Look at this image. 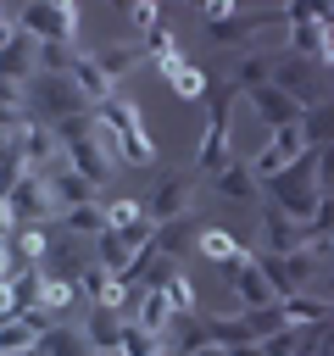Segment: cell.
I'll use <instances>...</instances> for the list:
<instances>
[{
  "mask_svg": "<svg viewBox=\"0 0 334 356\" xmlns=\"http://www.w3.org/2000/svg\"><path fill=\"white\" fill-rule=\"evenodd\" d=\"M234 95L239 89H212V100H206V134H200V145H195V172L200 178H217L223 167H234Z\"/></svg>",
  "mask_w": 334,
  "mask_h": 356,
  "instance_id": "6da1fadb",
  "label": "cell"
},
{
  "mask_svg": "<svg viewBox=\"0 0 334 356\" xmlns=\"http://www.w3.org/2000/svg\"><path fill=\"white\" fill-rule=\"evenodd\" d=\"M317 200H323V189H317V150H312V156H301L295 167H284L278 178H267V206L289 211L295 222H312Z\"/></svg>",
  "mask_w": 334,
  "mask_h": 356,
  "instance_id": "7a4b0ae2",
  "label": "cell"
},
{
  "mask_svg": "<svg viewBox=\"0 0 334 356\" xmlns=\"http://www.w3.org/2000/svg\"><path fill=\"white\" fill-rule=\"evenodd\" d=\"M84 111H95V106H89V95H84L72 78H50V72H39V78L28 83V117H33V122L61 128L67 117H84Z\"/></svg>",
  "mask_w": 334,
  "mask_h": 356,
  "instance_id": "3957f363",
  "label": "cell"
},
{
  "mask_svg": "<svg viewBox=\"0 0 334 356\" xmlns=\"http://www.w3.org/2000/svg\"><path fill=\"white\" fill-rule=\"evenodd\" d=\"M17 28L39 44H78V6L72 0H39L17 11Z\"/></svg>",
  "mask_w": 334,
  "mask_h": 356,
  "instance_id": "277c9868",
  "label": "cell"
},
{
  "mask_svg": "<svg viewBox=\"0 0 334 356\" xmlns=\"http://www.w3.org/2000/svg\"><path fill=\"white\" fill-rule=\"evenodd\" d=\"M273 89L289 95L301 111L323 106V67L306 61V56H289V50H273Z\"/></svg>",
  "mask_w": 334,
  "mask_h": 356,
  "instance_id": "5b68a950",
  "label": "cell"
},
{
  "mask_svg": "<svg viewBox=\"0 0 334 356\" xmlns=\"http://www.w3.org/2000/svg\"><path fill=\"white\" fill-rule=\"evenodd\" d=\"M11 211H17V228H45V222H61V195L45 172H28L11 195Z\"/></svg>",
  "mask_w": 334,
  "mask_h": 356,
  "instance_id": "8992f818",
  "label": "cell"
},
{
  "mask_svg": "<svg viewBox=\"0 0 334 356\" xmlns=\"http://www.w3.org/2000/svg\"><path fill=\"white\" fill-rule=\"evenodd\" d=\"M217 278H223V284L234 289L239 312H262V306H278L273 284L262 278V261H256V250H239L234 261H223V267H217Z\"/></svg>",
  "mask_w": 334,
  "mask_h": 356,
  "instance_id": "52a82bcc",
  "label": "cell"
},
{
  "mask_svg": "<svg viewBox=\"0 0 334 356\" xmlns=\"http://www.w3.org/2000/svg\"><path fill=\"white\" fill-rule=\"evenodd\" d=\"M195 206H200V172L184 167V172H167V178L156 184L145 217H150V222H173V217H195Z\"/></svg>",
  "mask_w": 334,
  "mask_h": 356,
  "instance_id": "ba28073f",
  "label": "cell"
},
{
  "mask_svg": "<svg viewBox=\"0 0 334 356\" xmlns=\"http://www.w3.org/2000/svg\"><path fill=\"white\" fill-rule=\"evenodd\" d=\"M262 261V278L273 284V295L278 300H289V295H312V278H317V256L312 250H295V256H256Z\"/></svg>",
  "mask_w": 334,
  "mask_h": 356,
  "instance_id": "9c48e42d",
  "label": "cell"
},
{
  "mask_svg": "<svg viewBox=\"0 0 334 356\" xmlns=\"http://www.w3.org/2000/svg\"><path fill=\"white\" fill-rule=\"evenodd\" d=\"M301 156H312L306 134H301V128H278V134H267V145H262V150H256V156H250L245 167H250V172H256V178L267 184V178H278L284 167H295Z\"/></svg>",
  "mask_w": 334,
  "mask_h": 356,
  "instance_id": "30bf717a",
  "label": "cell"
},
{
  "mask_svg": "<svg viewBox=\"0 0 334 356\" xmlns=\"http://www.w3.org/2000/svg\"><path fill=\"white\" fill-rule=\"evenodd\" d=\"M17 156H22L28 172H45V178H56V172L67 167V150H61L56 128H45V122H28V128L17 134Z\"/></svg>",
  "mask_w": 334,
  "mask_h": 356,
  "instance_id": "8fae6325",
  "label": "cell"
},
{
  "mask_svg": "<svg viewBox=\"0 0 334 356\" xmlns=\"http://www.w3.org/2000/svg\"><path fill=\"white\" fill-rule=\"evenodd\" d=\"M312 245V222H295L289 211L267 206L262 211V256H295Z\"/></svg>",
  "mask_w": 334,
  "mask_h": 356,
  "instance_id": "7c38bea8",
  "label": "cell"
},
{
  "mask_svg": "<svg viewBox=\"0 0 334 356\" xmlns=\"http://www.w3.org/2000/svg\"><path fill=\"white\" fill-rule=\"evenodd\" d=\"M78 289H84V300L100 306V312H122V317H128V306H134L128 278H117V273H106V267H89V273L78 278Z\"/></svg>",
  "mask_w": 334,
  "mask_h": 356,
  "instance_id": "4fadbf2b",
  "label": "cell"
},
{
  "mask_svg": "<svg viewBox=\"0 0 334 356\" xmlns=\"http://www.w3.org/2000/svg\"><path fill=\"white\" fill-rule=\"evenodd\" d=\"M200 228H206L200 211H195V217H173V222H156V239H150V245H156L161 256H173V261H189V256L200 250Z\"/></svg>",
  "mask_w": 334,
  "mask_h": 356,
  "instance_id": "5bb4252c",
  "label": "cell"
},
{
  "mask_svg": "<svg viewBox=\"0 0 334 356\" xmlns=\"http://www.w3.org/2000/svg\"><path fill=\"white\" fill-rule=\"evenodd\" d=\"M78 328H84V339H89L95 356H122V328H128L122 312H100V306H89Z\"/></svg>",
  "mask_w": 334,
  "mask_h": 356,
  "instance_id": "9a60e30c",
  "label": "cell"
},
{
  "mask_svg": "<svg viewBox=\"0 0 334 356\" xmlns=\"http://www.w3.org/2000/svg\"><path fill=\"white\" fill-rule=\"evenodd\" d=\"M128 323H134V328H145V334H167V328L178 323V312H173V300H167V289H134V306H128Z\"/></svg>",
  "mask_w": 334,
  "mask_h": 356,
  "instance_id": "2e32d148",
  "label": "cell"
},
{
  "mask_svg": "<svg viewBox=\"0 0 334 356\" xmlns=\"http://www.w3.org/2000/svg\"><path fill=\"white\" fill-rule=\"evenodd\" d=\"M273 83V50H239L228 56V89L250 95V89H267Z\"/></svg>",
  "mask_w": 334,
  "mask_h": 356,
  "instance_id": "e0dca14e",
  "label": "cell"
},
{
  "mask_svg": "<svg viewBox=\"0 0 334 356\" xmlns=\"http://www.w3.org/2000/svg\"><path fill=\"white\" fill-rule=\"evenodd\" d=\"M50 317L45 312H22V317H6L0 323V356H28L39 339H45Z\"/></svg>",
  "mask_w": 334,
  "mask_h": 356,
  "instance_id": "ac0fdd59",
  "label": "cell"
},
{
  "mask_svg": "<svg viewBox=\"0 0 334 356\" xmlns=\"http://www.w3.org/2000/svg\"><path fill=\"white\" fill-rule=\"evenodd\" d=\"M245 100H250V111H256V117H262L273 134H278V128H301V117H306V111H301L289 95H278L273 83H267V89H250Z\"/></svg>",
  "mask_w": 334,
  "mask_h": 356,
  "instance_id": "d6986e66",
  "label": "cell"
},
{
  "mask_svg": "<svg viewBox=\"0 0 334 356\" xmlns=\"http://www.w3.org/2000/svg\"><path fill=\"white\" fill-rule=\"evenodd\" d=\"M89 267H95V261L72 245V234H67V239H50V250H45V261H39V273H45V278H61V284H78Z\"/></svg>",
  "mask_w": 334,
  "mask_h": 356,
  "instance_id": "ffe728a7",
  "label": "cell"
},
{
  "mask_svg": "<svg viewBox=\"0 0 334 356\" xmlns=\"http://www.w3.org/2000/svg\"><path fill=\"white\" fill-rule=\"evenodd\" d=\"M278 312H284V328H323V323H334V300L328 295H289V300H278Z\"/></svg>",
  "mask_w": 334,
  "mask_h": 356,
  "instance_id": "44dd1931",
  "label": "cell"
},
{
  "mask_svg": "<svg viewBox=\"0 0 334 356\" xmlns=\"http://www.w3.org/2000/svg\"><path fill=\"white\" fill-rule=\"evenodd\" d=\"M67 78H72V83H78V89L89 95V106H106V100L117 95V83H111V78L100 72L95 50H78V56H72V72H67Z\"/></svg>",
  "mask_w": 334,
  "mask_h": 356,
  "instance_id": "7402d4cb",
  "label": "cell"
},
{
  "mask_svg": "<svg viewBox=\"0 0 334 356\" xmlns=\"http://www.w3.org/2000/svg\"><path fill=\"white\" fill-rule=\"evenodd\" d=\"M173 273H184V261H173V256H161V250L150 245V250H139V261H134L128 284H134V289H167V278H173Z\"/></svg>",
  "mask_w": 334,
  "mask_h": 356,
  "instance_id": "603a6c76",
  "label": "cell"
},
{
  "mask_svg": "<svg viewBox=\"0 0 334 356\" xmlns=\"http://www.w3.org/2000/svg\"><path fill=\"white\" fill-rule=\"evenodd\" d=\"M28 356H95V350H89V339H84L78 323H50L45 339H39Z\"/></svg>",
  "mask_w": 334,
  "mask_h": 356,
  "instance_id": "cb8c5ba5",
  "label": "cell"
},
{
  "mask_svg": "<svg viewBox=\"0 0 334 356\" xmlns=\"http://www.w3.org/2000/svg\"><path fill=\"white\" fill-rule=\"evenodd\" d=\"M95 61H100V72L117 83V78H128V72L145 61V44H139V39H111V44L95 50Z\"/></svg>",
  "mask_w": 334,
  "mask_h": 356,
  "instance_id": "d4e9b609",
  "label": "cell"
},
{
  "mask_svg": "<svg viewBox=\"0 0 334 356\" xmlns=\"http://www.w3.org/2000/svg\"><path fill=\"white\" fill-rule=\"evenodd\" d=\"M61 222H67V234H72V239H100V234L111 228V211H106L100 200H89V206H67V211H61Z\"/></svg>",
  "mask_w": 334,
  "mask_h": 356,
  "instance_id": "484cf974",
  "label": "cell"
},
{
  "mask_svg": "<svg viewBox=\"0 0 334 356\" xmlns=\"http://www.w3.org/2000/svg\"><path fill=\"white\" fill-rule=\"evenodd\" d=\"M217 195H223V200H256V195H262V178H256L245 161H234V167L217 172Z\"/></svg>",
  "mask_w": 334,
  "mask_h": 356,
  "instance_id": "4316f807",
  "label": "cell"
},
{
  "mask_svg": "<svg viewBox=\"0 0 334 356\" xmlns=\"http://www.w3.org/2000/svg\"><path fill=\"white\" fill-rule=\"evenodd\" d=\"M50 184H56V195H61V211H67V206H89V200H100V184H89V178L72 172V167H61Z\"/></svg>",
  "mask_w": 334,
  "mask_h": 356,
  "instance_id": "83f0119b",
  "label": "cell"
},
{
  "mask_svg": "<svg viewBox=\"0 0 334 356\" xmlns=\"http://www.w3.org/2000/svg\"><path fill=\"white\" fill-rule=\"evenodd\" d=\"M11 300H17V317H22V312H39V300H45V273H39V267H17V273H11Z\"/></svg>",
  "mask_w": 334,
  "mask_h": 356,
  "instance_id": "f1b7e54d",
  "label": "cell"
},
{
  "mask_svg": "<svg viewBox=\"0 0 334 356\" xmlns=\"http://www.w3.org/2000/svg\"><path fill=\"white\" fill-rule=\"evenodd\" d=\"M239 250H245V245H239V239H234L228 228H212V222L200 228V250H195V256H206L212 267H223V261H234Z\"/></svg>",
  "mask_w": 334,
  "mask_h": 356,
  "instance_id": "f546056e",
  "label": "cell"
},
{
  "mask_svg": "<svg viewBox=\"0 0 334 356\" xmlns=\"http://www.w3.org/2000/svg\"><path fill=\"white\" fill-rule=\"evenodd\" d=\"M78 300H84V289H78V284H61V278H45V300H39V312H45L50 323H67L61 312H72Z\"/></svg>",
  "mask_w": 334,
  "mask_h": 356,
  "instance_id": "4dcf8cb0",
  "label": "cell"
},
{
  "mask_svg": "<svg viewBox=\"0 0 334 356\" xmlns=\"http://www.w3.org/2000/svg\"><path fill=\"white\" fill-rule=\"evenodd\" d=\"M45 250H50L45 228H17V234H11V261H17V267H39Z\"/></svg>",
  "mask_w": 334,
  "mask_h": 356,
  "instance_id": "1f68e13d",
  "label": "cell"
},
{
  "mask_svg": "<svg viewBox=\"0 0 334 356\" xmlns=\"http://www.w3.org/2000/svg\"><path fill=\"white\" fill-rule=\"evenodd\" d=\"M167 83H173V95H178V100H212V78H206L195 61H184Z\"/></svg>",
  "mask_w": 334,
  "mask_h": 356,
  "instance_id": "d6a6232c",
  "label": "cell"
},
{
  "mask_svg": "<svg viewBox=\"0 0 334 356\" xmlns=\"http://www.w3.org/2000/svg\"><path fill=\"white\" fill-rule=\"evenodd\" d=\"M301 134H306V145H312V150L334 145V106H328V100H323V106H312V111L301 117Z\"/></svg>",
  "mask_w": 334,
  "mask_h": 356,
  "instance_id": "836d02e7",
  "label": "cell"
},
{
  "mask_svg": "<svg viewBox=\"0 0 334 356\" xmlns=\"http://www.w3.org/2000/svg\"><path fill=\"white\" fill-rule=\"evenodd\" d=\"M167 300H173V312H178V317H195V312H200V300H195V284H189V267L167 278Z\"/></svg>",
  "mask_w": 334,
  "mask_h": 356,
  "instance_id": "e575fe53",
  "label": "cell"
},
{
  "mask_svg": "<svg viewBox=\"0 0 334 356\" xmlns=\"http://www.w3.org/2000/svg\"><path fill=\"white\" fill-rule=\"evenodd\" d=\"M245 323H250V339H256V345H262V339H273V334H284V312H278V306L245 312Z\"/></svg>",
  "mask_w": 334,
  "mask_h": 356,
  "instance_id": "d590c367",
  "label": "cell"
},
{
  "mask_svg": "<svg viewBox=\"0 0 334 356\" xmlns=\"http://www.w3.org/2000/svg\"><path fill=\"white\" fill-rule=\"evenodd\" d=\"M128 22H134V33H139V44H145L167 17H161V6H150V0H145V6H134V11H128Z\"/></svg>",
  "mask_w": 334,
  "mask_h": 356,
  "instance_id": "8d00e7d4",
  "label": "cell"
},
{
  "mask_svg": "<svg viewBox=\"0 0 334 356\" xmlns=\"http://www.w3.org/2000/svg\"><path fill=\"white\" fill-rule=\"evenodd\" d=\"M106 211H111V228H134V222H145V206H139V200H111Z\"/></svg>",
  "mask_w": 334,
  "mask_h": 356,
  "instance_id": "74e56055",
  "label": "cell"
},
{
  "mask_svg": "<svg viewBox=\"0 0 334 356\" xmlns=\"http://www.w3.org/2000/svg\"><path fill=\"white\" fill-rule=\"evenodd\" d=\"M317 189H323V195H334V145H323V150H317Z\"/></svg>",
  "mask_w": 334,
  "mask_h": 356,
  "instance_id": "f35d334b",
  "label": "cell"
},
{
  "mask_svg": "<svg viewBox=\"0 0 334 356\" xmlns=\"http://www.w3.org/2000/svg\"><path fill=\"white\" fill-rule=\"evenodd\" d=\"M312 234H334V195L317 200V211H312Z\"/></svg>",
  "mask_w": 334,
  "mask_h": 356,
  "instance_id": "ab89813d",
  "label": "cell"
},
{
  "mask_svg": "<svg viewBox=\"0 0 334 356\" xmlns=\"http://www.w3.org/2000/svg\"><path fill=\"white\" fill-rule=\"evenodd\" d=\"M17 317V300H11V278H0V323Z\"/></svg>",
  "mask_w": 334,
  "mask_h": 356,
  "instance_id": "60d3db41",
  "label": "cell"
},
{
  "mask_svg": "<svg viewBox=\"0 0 334 356\" xmlns=\"http://www.w3.org/2000/svg\"><path fill=\"white\" fill-rule=\"evenodd\" d=\"M317 67H334V22L323 28V50H317Z\"/></svg>",
  "mask_w": 334,
  "mask_h": 356,
  "instance_id": "b9f144b4",
  "label": "cell"
},
{
  "mask_svg": "<svg viewBox=\"0 0 334 356\" xmlns=\"http://www.w3.org/2000/svg\"><path fill=\"white\" fill-rule=\"evenodd\" d=\"M228 356H267V350H262V345H234Z\"/></svg>",
  "mask_w": 334,
  "mask_h": 356,
  "instance_id": "7bdbcfd3",
  "label": "cell"
},
{
  "mask_svg": "<svg viewBox=\"0 0 334 356\" xmlns=\"http://www.w3.org/2000/svg\"><path fill=\"white\" fill-rule=\"evenodd\" d=\"M189 356H228L223 345H200V350H189Z\"/></svg>",
  "mask_w": 334,
  "mask_h": 356,
  "instance_id": "ee69618b",
  "label": "cell"
}]
</instances>
